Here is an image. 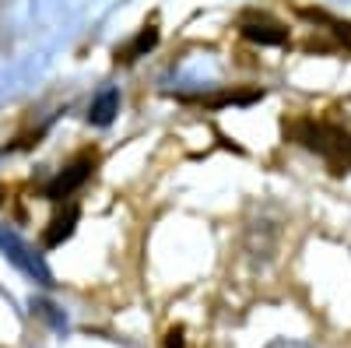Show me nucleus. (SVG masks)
Returning a JSON list of instances; mask_svg holds the SVG:
<instances>
[{
	"instance_id": "nucleus-6",
	"label": "nucleus",
	"mask_w": 351,
	"mask_h": 348,
	"mask_svg": "<svg viewBox=\"0 0 351 348\" xmlns=\"http://www.w3.org/2000/svg\"><path fill=\"white\" fill-rule=\"evenodd\" d=\"M77 218H81V211H77V205H67L60 215H56L53 222H49V229H46V246H60L64 240H71L74 236V225H77Z\"/></svg>"
},
{
	"instance_id": "nucleus-4",
	"label": "nucleus",
	"mask_w": 351,
	"mask_h": 348,
	"mask_svg": "<svg viewBox=\"0 0 351 348\" xmlns=\"http://www.w3.org/2000/svg\"><path fill=\"white\" fill-rule=\"evenodd\" d=\"M92 169H95L92 159H77L74 165H67V169L60 172V176H53V180H49L46 197H49V200H64V197H71L88 176H92Z\"/></svg>"
},
{
	"instance_id": "nucleus-9",
	"label": "nucleus",
	"mask_w": 351,
	"mask_h": 348,
	"mask_svg": "<svg viewBox=\"0 0 351 348\" xmlns=\"http://www.w3.org/2000/svg\"><path fill=\"white\" fill-rule=\"evenodd\" d=\"M267 348H313V345H306V341H295V338H278V341H271Z\"/></svg>"
},
{
	"instance_id": "nucleus-7",
	"label": "nucleus",
	"mask_w": 351,
	"mask_h": 348,
	"mask_svg": "<svg viewBox=\"0 0 351 348\" xmlns=\"http://www.w3.org/2000/svg\"><path fill=\"white\" fill-rule=\"evenodd\" d=\"M155 46H158V28H155V25H144L141 32L134 36V43H130V46L123 49V60H127V64H134L137 56H144V53H152Z\"/></svg>"
},
{
	"instance_id": "nucleus-8",
	"label": "nucleus",
	"mask_w": 351,
	"mask_h": 348,
	"mask_svg": "<svg viewBox=\"0 0 351 348\" xmlns=\"http://www.w3.org/2000/svg\"><path fill=\"white\" fill-rule=\"evenodd\" d=\"M32 310H36L39 316H46V321H53V327H67V316H64V313H56V306H53V303L32 299Z\"/></svg>"
},
{
	"instance_id": "nucleus-10",
	"label": "nucleus",
	"mask_w": 351,
	"mask_h": 348,
	"mask_svg": "<svg viewBox=\"0 0 351 348\" xmlns=\"http://www.w3.org/2000/svg\"><path fill=\"white\" fill-rule=\"evenodd\" d=\"M169 348H183V327L169 331Z\"/></svg>"
},
{
	"instance_id": "nucleus-1",
	"label": "nucleus",
	"mask_w": 351,
	"mask_h": 348,
	"mask_svg": "<svg viewBox=\"0 0 351 348\" xmlns=\"http://www.w3.org/2000/svg\"><path fill=\"white\" fill-rule=\"evenodd\" d=\"M291 137H295L302 148L324 155L334 172H344L351 169V134L334 127V124H316V120H299L291 127Z\"/></svg>"
},
{
	"instance_id": "nucleus-5",
	"label": "nucleus",
	"mask_w": 351,
	"mask_h": 348,
	"mask_svg": "<svg viewBox=\"0 0 351 348\" xmlns=\"http://www.w3.org/2000/svg\"><path fill=\"white\" fill-rule=\"evenodd\" d=\"M120 113V92L116 89H102L95 99H92V109H88V124L95 127H109Z\"/></svg>"
},
{
	"instance_id": "nucleus-3",
	"label": "nucleus",
	"mask_w": 351,
	"mask_h": 348,
	"mask_svg": "<svg viewBox=\"0 0 351 348\" xmlns=\"http://www.w3.org/2000/svg\"><path fill=\"white\" fill-rule=\"evenodd\" d=\"M239 32H243V39H250L256 46H285L288 43V28L274 18H243Z\"/></svg>"
},
{
	"instance_id": "nucleus-2",
	"label": "nucleus",
	"mask_w": 351,
	"mask_h": 348,
	"mask_svg": "<svg viewBox=\"0 0 351 348\" xmlns=\"http://www.w3.org/2000/svg\"><path fill=\"white\" fill-rule=\"evenodd\" d=\"M0 250H4V257L11 260L14 268H21L28 278H36L39 285H53V275H49V268H46V260H43L39 253H32V246L21 243L14 232L0 229Z\"/></svg>"
}]
</instances>
